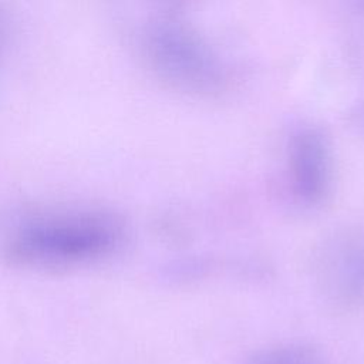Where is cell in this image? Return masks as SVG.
Instances as JSON below:
<instances>
[{"label":"cell","mask_w":364,"mask_h":364,"mask_svg":"<svg viewBox=\"0 0 364 364\" xmlns=\"http://www.w3.org/2000/svg\"><path fill=\"white\" fill-rule=\"evenodd\" d=\"M142 55L169 88L193 97H216L232 88L235 68L208 34L182 10L152 14L141 31Z\"/></svg>","instance_id":"6da1fadb"},{"label":"cell","mask_w":364,"mask_h":364,"mask_svg":"<svg viewBox=\"0 0 364 364\" xmlns=\"http://www.w3.org/2000/svg\"><path fill=\"white\" fill-rule=\"evenodd\" d=\"M286 171L296 203L316 208L327 200L333 188V151L320 127L303 124L291 131L286 145Z\"/></svg>","instance_id":"277c9868"},{"label":"cell","mask_w":364,"mask_h":364,"mask_svg":"<svg viewBox=\"0 0 364 364\" xmlns=\"http://www.w3.org/2000/svg\"><path fill=\"white\" fill-rule=\"evenodd\" d=\"M354 117L357 118V122H358L361 127H364V101H363V102L358 105V108L355 109Z\"/></svg>","instance_id":"8992f818"},{"label":"cell","mask_w":364,"mask_h":364,"mask_svg":"<svg viewBox=\"0 0 364 364\" xmlns=\"http://www.w3.org/2000/svg\"><path fill=\"white\" fill-rule=\"evenodd\" d=\"M252 364H313V361L303 350L284 348L264 354L263 357L253 360Z\"/></svg>","instance_id":"5b68a950"},{"label":"cell","mask_w":364,"mask_h":364,"mask_svg":"<svg viewBox=\"0 0 364 364\" xmlns=\"http://www.w3.org/2000/svg\"><path fill=\"white\" fill-rule=\"evenodd\" d=\"M321 293L343 307H364V223L338 226L320 239L310 259Z\"/></svg>","instance_id":"3957f363"},{"label":"cell","mask_w":364,"mask_h":364,"mask_svg":"<svg viewBox=\"0 0 364 364\" xmlns=\"http://www.w3.org/2000/svg\"><path fill=\"white\" fill-rule=\"evenodd\" d=\"M122 230L101 213H65L23 226L10 243L13 259L43 266H67L101 259L121 242Z\"/></svg>","instance_id":"7a4b0ae2"}]
</instances>
